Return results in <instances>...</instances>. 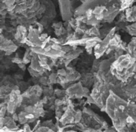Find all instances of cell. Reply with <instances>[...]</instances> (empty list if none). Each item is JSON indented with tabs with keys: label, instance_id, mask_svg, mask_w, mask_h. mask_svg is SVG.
I'll list each match as a JSON object with an SVG mask.
<instances>
[{
	"label": "cell",
	"instance_id": "1",
	"mask_svg": "<svg viewBox=\"0 0 136 132\" xmlns=\"http://www.w3.org/2000/svg\"><path fill=\"white\" fill-rule=\"evenodd\" d=\"M21 35H24V36H25V34H26V30L24 28V27H21ZM21 35H20V33L18 32H17V34L15 35V38H17V40H19V38H21ZM21 39H22V38H21ZM22 41V40H21Z\"/></svg>",
	"mask_w": 136,
	"mask_h": 132
}]
</instances>
